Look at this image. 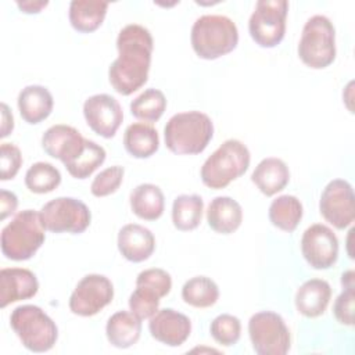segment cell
I'll return each instance as SVG.
<instances>
[{
	"label": "cell",
	"instance_id": "e575fe53",
	"mask_svg": "<svg viewBox=\"0 0 355 355\" xmlns=\"http://www.w3.org/2000/svg\"><path fill=\"white\" fill-rule=\"evenodd\" d=\"M125 169L119 165H112L103 169L92 182L90 191L94 197H107L115 193L122 180H123Z\"/></svg>",
	"mask_w": 355,
	"mask_h": 355
},
{
	"label": "cell",
	"instance_id": "d6986e66",
	"mask_svg": "<svg viewBox=\"0 0 355 355\" xmlns=\"http://www.w3.org/2000/svg\"><path fill=\"white\" fill-rule=\"evenodd\" d=\"M331 298V287L323 279L304 282L295 293V308L305 318H318L324 313Z\"/></svg>",
	"mask_w": 355,
	"mask_h": 355
},
{
	"label": "cell",
	"instance_id": "60d3db41",
	"mask_svg": "<svg viewBox=\"0 0 355 355\" xmlns=\"http://www.w3.org/2000/svg\"><path fill=\"white\" fill-rule=\"evenodd\" d=\"M49 4V1L44 0H37V1H17L18 8L25 12V14H37L40 12L46 6Z\"/></svg>",
	"mask_w": 355,
	"mask_h": 355
},
{
	"label": "cell",
	"instance_id": "9a60e30c",
	"mask_svg": "<svg viewBox=\"0 0 355 355\" xmlns=\"http://www.w3.org/2000/svg\"><path fill=\"white\" fill-rule=\"evenodd\" d=\"M86 139L69 125H53L42 136V147L47 155L60 159L64 166L71 164L85 148Z\"/></svg>",
	"mask_w": 355,
	"mask_h": 355
},
{
	"label": "cell",
	"instance_id": "5bb4252c",
	"mask_svg": "<svg viewBox=\"0 0 355 355\" xmlns=\"http://www.w3.org/2000/svg\"><path fill=\"white\" fill-rule=\"evenodd\" d=\"M83 116L94 133L104 139H111L122 123L123 112L115 97L101 93L86 98Z\"/></svg>",
	"mask_w": 355,
	"mask_h": 355
},
{
	"label": "cell",
	"instance_id": "ab89813d",
	"mask_svg": "<svg viewBox=\"0 0 355 355\" xmlns=\"http://www.w3.org/2000/svg\"><path fill=\"white\" fill-rule=\"evenodd\" d=\"M14 129V118L6 103H1V133L0 137L8 136Z\"/></svg>",
	"mask_w": 355,
	"mask_h": 355
},
{
	"label": "cell",
	"instance_id": "7402d4cb",
	"mask_svg": "<svg viewBox=\"0 0 355 355\" xmlns=\"http://www.w3.org/2000/svg\"><path fill=\"white\" fill-rule=\"evenodd\" d=\"M251 180L262 194L272 197L287 186L290 180V171L283 159L268 157L255 166Z\"/></svg>",
	"mask_w": 355,
	"mask_h": 355
},
{
	"label": "cell",
	"instance_id": "ba28073f",
	"mask_svg": "<svg viewBox=\"0 0 355 355\" xmlns=\"http://www.w3.org/2000/svg\"><path fill=\"white\" fill-rule=\"evenodd\" d=\"M248 334L258 355H286L291 347V336L284 319L272 311L254 313L248 322Z\"/></svg>",
	"mask_w": 355,
	"mask_h": 355
},
{
	"label": "cell",
	"instance_id": "9c48e42d",
	"mask_svg": "<svg viewBox=\"0 0 355 355\" xmlns=\"http://www.w3.org/2000/svg\"><path fill=\"white\" fill-rule=\"evenodd\" d=\"M43 227L51 233H83L92 220L87 205L73 197H57L39 211Z\"/></svg>",
	"mask_w": 355,
	"mask_h": 355
},
{
	"label": "cell",
	"instance_id": "8d00e7d4",
	"mask_svg": "<svg viewBox=\"0 0 355 355\" xmlns=\"http://www.w3.org/2000/svg\"><path fill=\"white\" fill-rule=\"evenodd\" d=\"M0 162H1L0 179L10 180V179L15 178V175L18 173L21 164H22V155H21L19 148L12 143H1Z\"/></svg>",
	"mask_w": 355,
	"mask_h": 355
},
{
	"label": "cell",
	"instance_id": "f35d334b",
	"mask_svg": "<svg viewBox=\"0 0 355 355\" xmlns=\"http://www.w3.org/2000/svg\"><path fill=\"white\" fill-rule=\"evenodd\" d=\"M18 207V198L12 191L0 190V219L4 220L7 216L15 212Z\"/></svg>",
	"mask_w": 355,
	"mask_h": 355
},
{
	"label": "cell",
	"instance_id": "7a4b0ae2",
	"mask_svg": "<svg viewBox=\"0 0 355 355\" xmlns=\"http://www.w3.org/2000/svg\"><path fill=\"white\" fill-rule=\"evenodd\" d=\"M214 136L212 119L200 111L179 112L164 128L165 146L173 154L194 155L202 153Z\"/></svg>",
	"mask_w": 355,
	"mask_h": 355
},
{
	"label": "cell",
	"instance_id": "d590c367",
	"mask_svg": "<svg viewBox=\"0 0 355 355\" xmlns=\"http://www.w3.org/2000/svg\"><path fill=\"white\" fill-rule=\"evenodd\" d=\"M136 286H143L158 294L159 298L169 294L172 288L171 275L161 268H150L141 270L136 277Z\"/></svg>",
	"mask_w": 355,
	"mask_h": 355
},
{
	"label": "cell",
	"instance_id": "f546056e",
	"mask_svg": "<svg viewBox=\"0 0 355 355\" xmlns=\"http://www.w3.org/2000/svg\"><path fill=\"white\" fill-rule=\"evenodd\" d=\"M166 110L165 94L154 87L146 89L130 103V114L144 123L157 122Z\"/></svg>",
	"mask_w": 355,
	"mask_h": 355
},
{
	"label": "cell",
	"instance_id": "4fadbf2b",
	"mask_svg": "<svg viewBox=\"0 0 355 355\" xmlns=\"http://www.w3.org/2000/svg\"><path fill=\"white\" fill-rule=\"evenodd\" d=\"M301 252L313 269H329L338 258V239L326 225H311L302 233Z\"/></svg>",
	"mask_w": 355,
	"mask_h": 355
},
{
	"label": "cell",
	"instance_id": "e0dca14e",
	"mask_svg": "<svg viewBox=\"0 0 355 355\" xmlns=\"http://www.w3.org/2000/svg\"><path fill=\"white\" fill-rule=\"evenodd\" d=\"M39 282L33 272L25 268H4L0 270V306L29 300L36 295Z\"/></svg>",
	"mask_w": 355,
	"mask_h": 355
},
{
	"label": "cell",
	"instance_id": "1f68e13d",
	"mask_svg": "<svg viewBox=\"0 0 355 355\" xmlns=\"http://www.w3.org/2000/svg\"><path fill=\"white\" fill-rule=\"evenodd\" d=\"M105 150L93 140L86 139L83 151L68 165H65L69 175L75 179L89 178L105 161Z\"/></svg>",
	"mask_w": 355,
	"mask_h": 355
},
{
	"label": "cell",
	"instance_id": "6da1fadb",
	"mask_svg": "<svg viewBox=\"0 0 355 355\" xmlns=\"http://www.w3.org/2000/svg\"><path fill=\"white\" fill-rule=\"evenodd\" d=\"M154 40L150 31L139 24L123 26L116 37L118 57L108 68L112 89L129 96L144 86L148 79Z\"/></svg>",
	"mask_w": 355,
	"mask_h": 355
},
{
	"label": "cell",
	"instance_id": "30bf717a",
	"mask_svg": "<svg viewBox=\"0 0 355 355\" xmlns=\"http://www.w3.org/2000/svg\"><path fill=\"white\" fill-rule=\"evenodd\" d=\"M288 3L286 0H259L248 21L252 40L265 49L276 47L286 33Z\"/></svg>",
	"mask_w": 355,
	"mask_h": 355
},
{
	"label": "cell",
	"instance_id": "8fae6325",
	"mask_svg": "<svg viewBox=\"0 0 355 355\" xmlns=\"http://www.w3.org/2000/svg\"><path fill=\"white\" fill-rule=\"evenodd\" d=\"M114 298V286L111 280L98 273L83 276L72 291L68 305L72 313L78 316H93L111 304Z\"/></svg>",
	"mask_w": 355,
	"mask_h": 355
},
{
	"label": "cell",
	"instance_id": "cb8c5ba5",
	"mask_svg": "<svg viewBox=\"0 0 355 355\" xmlns=\"http://www.w3.org/2000/svg\"><path fill=\"white\" fill-rule=\"evenodd\" d=\"M132 212L143 220H157L165 209V197L162 190L153 183H141L130 193Z\"/></svg>",
	"mask_w": 355,
	"mask_h": 355
},
{
	"label": "cell",
	"instance_id": "ffe728a7",
	"mask_svg": "<svg viewBox=\"0 0 355 355\" xmlns=\"http://www.w3.org/2000/svg\"><path fill=\"white\" fill-rule=\"evenodd\" d=\"M17 101L21 118L31 125L40 123L49 118L54 105L51 93L42 85L25 86L19 92Z\"/></svg>",
	"mask_w": 355,
	"mask_h": 355
},
{
	"label": "cell",
	"instance_id": "4316f807",
	"mask_svg": "<svg viewBox=\"0 0 355 355\" xmlns=\"http://www.w3.org/2000/svg\"><path fill=\"white\" fill-rule=\"evenodd\" d=\"M302 212V204L295 196L283 194L272 201L268 216L275 227L291 233L301 222Z\"/></svg>",
	"mask_w": 355,
	"mask_h": 355
},
{
	"label": "cell",
	"instance_id": "4dcf8cb0",
	"mask_svg": "<svg viewBox=\"0 0 355 355\" xmlns=\"http://www.w3.org/2000/svg\"><path fill=\"white\" fill-rule=\"evenodd\" d=\"M61 183L60 171L50 162H35L25 173V186L36 194H46Z\"/></svg>",
	"mask_w": 355,
	"mask_h": 355
},
{
	"label": "cell",
	"instance_id": "603a6c76",
	"mask_svg": "<svg viewBox=\"0 0 355 355\" xmlns=\"http://www.w3.org/2000/svg\"><path fill=\"white\" fill-rule=\"evenodd\" d=\"M141 334V319L133 312L118 311L105 324V336L111 345L125 349L135 345Z\"/></svg>",
	"mask_w": 355,
	"mask_h": 355
},
{
	"label": "cell",
	"instance_id": "836d02e7",
	"mask_svg": "<svg viewBox=\"0 0 355 355\" xmlns=\"http://www.w3.org/2000/svg\"><path fill=\"white\" fill-rule=\"evenodd\" d=\"M158 306H159L158 294L147 287L136 286L135 291L129 297L130 312H133L141 320L150 319L158 311Z\"/></svg>",
	"mask_w": 355,
	"mask_h": 355
},
{
	"label": "cell",
	"instance_id": "d6a6232c",
	"mask_svg": "<svg viewBox=\"0 0 355 355\" xmlns=\"http://www.w3.org/2000/svg\"><path fill=\"white\" fill-rule=\"evenodd\" d=\"M209 333L212 338L225 347L234 345L241 336V322L237 316L230 313L218 315L209 326Z\"/></svg>",
	"mask_w": 355,
	"mask_h": 355
},
{
	"label": "cell",
	"instance_id": "2e32d148",
	"mask_svg": "<svg viewBox=\"0 0 355 355\" xmlns=\"http://www.w3.org/2000/svg\"><path fill=\"white\" fill-rule=\"evenodd\" d=\"M148 330L157 341L168 347H180L191 333V322L184 313L164 308L150 318Z\"/></svg>",
	"mask_w": 355,
	"mask_h": 355
},
{
	"label": "cell",
	"instance_id": "8992f818",
	"mask_svg": "<svg viewBox=\"0 0 355 355\" xmlns=\"http://www.w3.org/2000/svg\"><path fill=\"white\" fill-rule=\"evenodd\" d=\"M10 326L22 345L32 352L50 351L58 338L57 324L37 305L17 306L10 315Z\"/></svg>",
	"mask_w": 355,
	"mask_h": 355
},
{
	"label": "cell",
	"instance_id": "ac0fdd59",
	"mask_svg": "<svg viewBox=\"0 0 355 355\" xmlns=\"http://www.w3.org/2000/svg\"><path fill=\"white\" fill-rule=\"evenodd\" d=\"M118 250L122 257L130 262H143L148 259L155 250V237L150 229L128 223L118 233Z\"/></svg>",
	"mask_w": 355,
	"mask_h": 355
},
{
	"label": "cell",
	"instance_id": "5b68a950",
	"mask_svg": "<svg viewBox=\"0 0 355 355\" xmlns=\"http://www.w3.org/2000/svg\"><path fill=\"white\" fill-rule=\"evenodd\" d=\"M44 232L46 229L37 211H19L1 230L0 244L3 255L11 261L32 258L44 243Z\"/></svg>",
	"mask_w": 355,
	"mask_h": 355
},
{
	"label": "cell",
	"instance_id": "277c9868",
	"mask_svg": "<svg viewBox=\"0 0 355 355\" xmlns=\"http://www.w3.org/2000/svg\"><path fill=\"white\" fill-rule=\"evenodd\" d=\"M250 161L251 154L247 146L237 139H227L204 161L200 178L209 189H225L247 172Z\"/></svg>",
	"mask_w": 355,
	"mask_h": 355
},
{
	"label": "cell",
	"instance_id": "3957f363",
	"mask_svg": "<svg viewBox=\"0 0 355 355\" xmlns=\"http://www.w3.org/2000/svg\"><path fill=\"white\" fill-rule=\"evenodd\" d=\"M190 42L200 58L216 60L237 47L239 29L226 15H201L191 26Z\"/></svg>",
	"mask_w": 355,
	"mask_h": 355
},
{
	"label": "cell",
	"instance_id": "74e56055",
	"mask_svg": "<svg viewBox=\"0 0 355 355\" xmlns=\"http://www.w3.org/2000/svg\"><path fill=\"white\" fill-rule=\"evenodd\" d=\"M343 293L336 298L333 312L340 324H354V286H343Z\"/></svg>",
	"mask_w": 355,
	"mask_h": 355
},
{
	"label": "cell",
	"instance_id": "44dd1931",
	"mask_svg": "<svg viewBox=\"0 0 355 355\" xmlns=\"http://www.w3.org/2000/svg\"><path fill=\"white\" fill-rule=\"evenodd\" d=\"M207 222L214 232L230 234L236 232L243 222V208L232 197H215L208 205Z\"/></svg>",
	"mask_w": 355,
	"mask_h": 355
},
{
	"label": "cell",
	"instance_id": "52a82bcc",
	"mask_svg": "<svg viewBox=\"0 0 355 355\" xmlns=\"http://www.w3.org/2000/svg\"><path fill=\"white\" fill-rule=\"evenodd\" d=\"M300 60L312 69H323L336 60V29L326 15L311 17L298 43Z\"/></svg>",
	"mask_w": 355,
	"mask_h": 355
},
{
	"label": "cell",
	"instance_id": "484cf974",
	"mask_svg": "<svg viewBox=\"0 0 355 355\" xmlns=\"http://www.w3.org/2000/svg\"><path fill=\"white\" fill-rule=\"evenodd\" d=\"M108 3L96 0H73L69 3V22L80 33H90L100 28L107 14Z\"/></svg>",
	"mask_w": 355,
	"mask_h": 355
},
{
	"label": "cell",
	"instance_id": "83f0119b",
	"mask_svg": "<svg viewBox=\"0 0 355 355\" xmlns=\"http://www.w3.org/2000/svg\"><path fill=\"white\" fill-rule=\"evenodd\" d=\"M204 201L197 194H180L172 204V222L180 232L196 229L202 218Z\"/></svg>",
	"mask_w": 355,
	"mask_h": 355
},
{
	"label": "cell",
	"instance_id": "7c38bea8",
	"mask_svg": "<svg viewBox=\"0 0 355 355\" xmlns=\"http://www.w3.org/2000/svg\"><path fill=\"white\" fill-rule=\"evenodd\" d=\"M319 211L336 229L348 227L355 219V196L349 182L333 179L326 184L319 200Z\"/></svg>",
	"mask_w": 355,
	"mask_h": 355
},
{
	"label": "cell",
	"instance_id": "d4e9b609",
	"mask_svg": "<svg viewBox=\"0 0 355 355\" xmlns=\"http://www.w3.org/2000/svg\"><path fill=\"white\" fill-rule=\"evenodd\" d=\"M123 147L135 158H148L159 147L158 132L150 123H130L123 133Z\"/></svg>",
	"mask_w": 355,
	"mask_h": 355
},
{
	"label": "cell",
	"instance_id": "f1b7e54d",
	"mask_svg": "<svg viewBox=\"0 0 355 355\" xmlns=\"http://www.w3.org/2000/svg\"><path fill=\"white\" fill-rule=\"evenodd\" d=\"M182 298L194 308H209L219 298L218 284L207 276H194L182 287Z\"/></svg>",
	"mask_w": 355,
	"mask_h": 355
}]
</instances>
